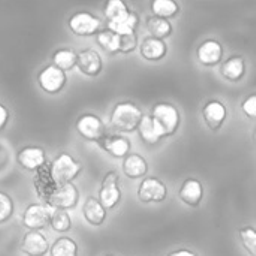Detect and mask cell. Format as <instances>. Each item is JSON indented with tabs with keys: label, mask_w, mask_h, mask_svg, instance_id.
Returning a JSON list of instances; mask_svg holds the SVG:
<instances>
[{
	"label": "cell",
	"mask_w": 256,
	"mask_h": 256,
	"mask_svg": "<svg viewBox=\"0 0 256 256\" xmlns=\"http://www.w3.org/2000/svg\"><path fill=\"white\" fill-rule=\"evenodd\" d=\"M98 44L108 54H118L120 51V36L108 28L98 33Z\"/></svg>",
	"instance_id": "28"
},
{
	"label": "cell",
	"mask_w": 256,
	"mask_h": 256,
	"mask_svg": "<svg viewBox=\"0 0 256 256\" xmlns=\"http://www.w3.org/2000/svg\"><path fill=\"white\" fill-rule=\"evenodd\" d=\"M51 256H78V244L69 237H60L56 240L52 248H50Z\"/></svg>",
	"instance_id": "27"
},
{
	"label": "cell",
	"mask_w": 256,
	"mask_h": 256,
	"mask_svg": "<svg viewBox=\"0 0 256 256\" xmlns=\"http://www.w3.org/2000/svg\"><path fill=\"white\" fill-rule=\"evenodd\" d=\"M240 240L243 248L252 256H256V232L252 226H246L240 230Z\"/></svg>",
	"instance_id": "32"
},
{
	"label": "cell",
	"mask_w": 256,
	"mask_h": 256,
	"mask_svg": "<svg viewBox=\"0 0 256 256\" xmlns=\"http://www.w3.org/2000/svg\"><path fill=\"white\" fill-rule=\"evenodd\" d=\"M52 66L63 72L72 70L76 66V52L72 48H60L52 54Z\"/></svg>",
	"instance_id": "24"
},
{
	"label": "cell",
	"mask_w": 256,
	"mask_h": 256,
	"mask_svg": "<svg viewBox=\"0 0 256 256\" xmlns=\"http://www.w3.org/2000/svg\"><path fill=\"white\" fill-rule=\"evenodd\" d=\"M106 256H114V255H106Z\"/></svg>",
	"instance_id": "37"
},
{
	"label": "cell",
	"mask_w": 256,
	"mask_h": 256,
	"mask_svg": "<svg viewBox=\"0 0 256 256\" xmlns=\"http://www.w3.org/2000/svg\"><path fill=\"white\" fill-rule=\"evenodd\" d=\"M80 201V190L75 184L68 183L63 186H57V189L50 196V206L54 210H70Z\"/></svg>",
	"instance_id": "9"
},
{
	"label": "cell",
	"mask_w": 256,
	"mask_h": 256,
	"mask_svg": "<svg viewBox=\"0 0 256 256\" xmlns=\"http://www.w3.org/2000/svg\"><path fill=\"white\" fill-rule=\"evenodd\" d=\"M51 218V208L40 206V204H32L26 208L22 214V224L28 231H42L50 225Z\"/></svg>",
	"instance_id": "10"
},
{
	"label": "cell",
	"mask_w": 256,
	"mask_h": 256,
	"mask_svg": "<svg viewBox=\"0 0 256 256\" xmlns=\"http://www.w3.org/2000/svg\"><path fill=\"white\" fill-rule=\"evenodd\" d=\"M202 117L212 132H219L228 117V110L220 100H210L202 108Z\"/></svg>",
	"instance_id": "11"
},
{
	"label": "cell",
	"mask_w": 256,
	"mask_h": 256,
	"mask_svg": "<svg viewBox=\"0 0 256 256\" xmlns=\"http://www.w3.org/2000/svg\"><path fill=\"white\" fill-rule=\"evenodd\" d=\"M104 12H105V16H106L110 21H114V20H117V18L126 15V14L129 12V8H128V4H126L124 2H122V0H110V2L105 4Z\"/></svg>",
	"instance_id": "30"
},
{
	"label": "cell",
	"mask_w": 256,
	"mask_h": 256,
	"mask_svg": "<svg viewBox=\"0 0 256 256\" xmlns=\"http://www.w3.org/2000/svg\"><path fill=\"white\" fill-rule=\"evenodd\" d=\"M76 132L87 141L99 142L106 136V128L104 122L94 114H84L76 120Z\"/></svg>",
	"instance_id": "5"
},
{
	"label": "cell",
	"mask_w": 256,
	"mask_h": 256,
	"mask_svg": "<svg viewBox=\"0 0 256 256\" xmlns=\"http://www.w3.org/2000/svg\"><path fill=\"white\" fill-rule=\"evenodd\" d=\"M21 250L27 256H45L50 252L48 238L40 231H28L22 237Z\"/></svg>",
	"instance_id": "13"
},
{
	"label": "cell",
	"mask_w": 256,
	"mask_h": 256,
	"mask_svg": "<svg viewBox=\"0 0 256 256\" xmlns=\"http://www.w3.org/2000/svg\"><path fill=\"white\" fill-rule=\"evenodd\" d=\"M220 74L225 80L231 82H238L246 75V62L240 56L230 57L220 68Z\"/></svg>",
	"instance_id": "21"
},
{
	"label": "cell",
	"mask_w": 256,
	"mask_h": 256,
	"mask_svg": "<svg viewBox=\"0 0 256 256\" xmlns=\"http://www.w3.org/2000/svg\"><path fill=\"white\" fill-rule=\"evenodd\" d=\"M147 30L150 32L152 38H156V39H166L172 34L174 28H172V24L168 21V20H164V18H158V16H150L147 20Z\"/></svg>",
	"instance_id": "23"
},
{
	"label": "cell",
	"mask_w": 256,
	"mask_h": 256,
	"mask_svg": "<svg viewBox=\"0 0 256 256\" xmlns=\"http://www.w3.org/2000/svg\"><path fill=\"white\" fill-rule=\"evenodd\" d=\"M14 212H15L14 200L8 194L0 192V225L6 224L14 216Z\"/></svg>",
	"instance_id": "31"
},
{
	"label": "cell",
	"mask_w": 256,
	"mask_h": 256,
	"mask_svg": "<svg viewBox=\"0 0 256 256\" xmlns=\"http://www.w3.org/2000/svg\"><path fill=\"white\" fill-rule=\"evenodd\" d=\"M166 195H168L166 184L156 177H147L146 180L141 182L138 188V200L144 204L162 202L165 201Z\"/></svg>",
	"instance_id": "8"
},
{
	"label": "cell",
	"mask_w": 256,
	"mask_h": 256,
	"mask_svg": "<svg viewBox=\"0 0 256 256\" xmlns=\"http://www.w3.org/2000/svg\"><path fill=\"white\" fill-rule=\"evenodd\" d=\"M178 196L180 200L189 206V207H200L202 200H204V186L200 180L196 178H188L182 188H180V192H178Z\"/></svg>",
	"instance_id": "14"
},
{
	"label": "cell",
	"mask_w": 256,
	"mask_h": 256,
	"mask_svg": "<svg viewBox=\"0 0 256 256\" xmlns=\"http://www.w3.org/2000/svg\"><path fill=\"white\" fill-rule=\"evenodd\" d=\"M123 195L122 190L118 188V174L116 171H111L105 176L100 190H99V202L105 210H112L116 208L120 201H122Z\"/></svg>",
	"instance_id": "4"
},
{
	"label": "cell",
	"mask_w": 256,
	"mask_h": 256,
	"mask_svg": "<svg viewBox=\"0 0 256 256\" xmlns=\"http://www.w3.org/2000/svg\"><path fill=\"white\" fill-rule=\"evenodd\" d=\"M82 213H84L86 220L93 226H100L106 220V210L93 196L86 200V204L82 207Z\"/></svg>",
	"instance_id": "22"
},
{
	"label": "cell",
	"mask_w": 256,
	"mask_h": 256,
	"mask_svg": "<svg viewBox=\"0 0 256 256\" xmlns=\"http://www.w3.org/2000/svg\"><path fill=\"white\" fill-rule=\"evenodd\" d=\"M196 54H198V60L201 64L212 68V66H216L222 62L224 46L220 42H218L214 39H208L198 48Z\"/></svg>",
	"instance_id": "16"
},
{
	"label": "cell",
	"mask_w": 256,
	"mask_h": 256,
	"mask_svg": "<svg viewBox=\"0 0 256 256\" xmlns=\"http://www.w3.org/2000/svg\"><path fill=\"white\" fill-rule=\"evenodd\" d=\"M76 66L87 76H98L102 72V58L94 50H82L76 54Z\"/></svg>",
	"instance_id": "15"
},
{
	"label": "cell",
	"mask_w": 256,
	"mask_h": 256,
	"mask_svg": "<svg viewBox=\"0 0 256 256\" xmlns=\"http://www.w3.org/2000/svg\"><path fill=\"white\" fill-rule=\"evenodd\" d=\"M152 10L154 14L153 16L170 20V18H174L178 15L180 4L174 0H154L152 3Z\"/></svg>",
	"instance_id": "25"
},
{
	"label": "cell",
	"mask_w": 256,
	"mask_h": 256,
	"mask_svg": "<svg viewBox=\"0 0 256 256\" xmlns=\"http://www.w3.org/2000/svg\"><path fill=\"white\" fill-rule=\"evenodd\" d=\"M138 46V36L135 34H126L120 36V51L122 54H130L136 50Z\"/></svg>",
	"instance_id": "33"
},
{
	"label": "cell",
	"mask_w": 256,
	"mask_h": 256,
	"mask_svg": "<svg viewBox=\"0 0 256 256\" xmlns=\"http://www.w3.org/2000/svg\"><path fill=\"white\" fill-rule=\"evenodd\" d=\"M144 114L141 108L134 102H120L114 106L111 112V126L120 134L135 132L142 120Z\"/></svg>",
	"instance_id": "2"
},
{
	"label": "cell",
	"mask_w": 256,
	"mask_h": 256,
	"mask_svg": "<svg viewBox=\"0 0 256 256\" xmlns=\"http://www.w3.org/2000/svg\"><path fill=\"white\" fill-rule=\"evenodd\" d=\"M136 130L140 132L141 140H142L146 144H148V146L158 144V142L162 140L160 135H159V132H158V129L154 128L153 120L150 118V116H147V117L144 116V117H142V120H141V123H140V126H138Z\"/></svg>",
	"instance_id": "26"
},
{
	"label": "cell",
	"mask_w": 256,
	"mask_h": 256,
	"mask_svg": "<svg viewBox=\"0 0 256 256\" xmlns=\"http://www.w3.org/2000/svg\"><path fill=\"white\" fill-rule=\"evenodd\" d=\"M38 82H39V87L48 93V94H57L60 93L66 84H68V75L66 72L60 70L58 68L50 64L46 68H44L38 76Z\"/></svg>",
	"instance_id": "7"
},
{
	"label": "cell",
	"mask_w": 256,
	"mask_h": 256,
	"mask_svg": "<svg viewBox=\"0 0 256 256\" xmlns=\"http://www.w3.org/2000/svg\"><path fill=\"white\" fill-rule=\"evenodd\" d=\"M138 26H140L138 14L129 10L126 15H123V16L114 20V21H110L108 30L114 32L118 36H126V34H135L136 30H138Z\"/></svg>",
	"instance_id": "18"
},
{
	"label": "cell",
	"mask_w": 256,
	"mask_h": 256,
	"mask_svg": "<svg viewBox=\"0 0 256 256\" xmlns=\"http://www.w3.org/2000/svg\"><path fill=\"white\" fill-rule=\"evenodd\" d=\"M81 171L82 165L76 159H74L69 153H60L52 162L51 176L57 186H63L72 183V180H75Z\"/></svg>",
	"instance_id": "3"
},
{
	"label": "cell",
	"mask_w": 256,
	"mask_h": 256,
	"mask_svg": "<svg viewBox=\"0 0 256 256\" xmlns=\"http://www.w3.org/2000/svg\"><path fill=\"white\" fill-rule=\"evenodd\" d=\"M110 156L116 159L126 158L130 152V141L124 135H106L98 142Z\"/></svg>",
	"instance_id": "17"
},
{
	"label": "cell",
	"mask_w": 256,
	"mask_h": 256,
	"mask_svg": "<svg viewBox=\"0 0 256 256\" xmlns=\"http://www.w3.org/2000/svg\"><path fill=\"white\" fill-rule=\"evenodd\" d=\"M168 256H198L195 252L192 250H188V249H180V250H176L172 254H170Z\"/></svg>",
	"instance_id": "36"
},
{
	"label": "cell",
	"mask_w": 256,
	"mask_h": 256,
	"mask_svg": "<svg viewBox=\"0 0 256 256\" xmlns=\"http://www.w3.org/2000/svg\"><path fill=\"white\" fill-rule=\"evenodd\" d=\"M16 160L21 168H24L27 171H38L39 168H42L45 165L46 153L40 147L30 146V147H24L18 152Z\"/></svg>",
	"instance_id": "12"
},
{
	"label": "cell",
	"mask_w": 256,
	"mask_h": 256,
	"mask_svg": "<svg viewBox=\"0 0 256 256\" xmlns=\"http://www.w3.org/2000/svg\"><path fill=\"white\" fill-rule=\"evenodd\" d=\"M150 118L153 120V124L158 129L160 138H170L176 135L182 124L180 111L172 104L166 102L156 104L152 110Z\"/></svg>",
	"instance_id": "1"
},
{
	"label": "cell",
	"mask_w": 256,
	"mask_h": 256,
	"mask_svg": "<svg viewBox=\"0 0 256 256\" xmlns=\"http://www.w3.org/2000/svg\"><path fill=\"white\" fill-rule=\"evenodd\" d=\"M100 26H102L100 18H98L96 15L86 12V10L76 12L69 18L70 32L75 33L76 36H82V38L98 34L100 30Z\"/></svg>",
	"instance_id": "6"
},
{
	"label": "cell",
	"mask_w": 256,
	"mask_h": 256,
	"mask_svg": "<svg viewBox=\"0 0 256 256\" xmlns=\"http://www.w3.org/2000/svg\"><path fill=\"white\" fill-rule=\"evenodd\" d=\"M140 52L148 62H159L166 56L168 46L164 40L148 36L142 40V44L140 46Z\"/></svg>",
	"instance_id": "19"
},
{
	"label": "cell",
	"mask_w": 256,
	"mask_h": 256,
	"mask_svg": "<svg viewBox=\"0 0 256 256\" xmlns=\"http://www.w3.org/2000/svg\"><path fill=\"white\" fill-rule=\"evenodd\" d=\"M50 225L56 232L64 234L68 231H70L72 228V220L70 216L68 214V212L63 210H52L51 212V218H50Z\"/></svg>",
	"instance_id": "29"
},
{
	"label": "cell",
	"mask_w": 256,
	"mask_h": 256,
	"mask_svg": "<svg viewBox=\"0 0 256 256\" xmlns=\"http://www.w3.org/2000/svg\"><path fill=\"white\" fill-rule=\"evenodd\" d=\"M243 108V112L250 118V120H255L256 118V96L255 94H250L242 105Z\"/></svg>",
	"instance_id": "34"
},
{
	"label": "cell",
	"mask_w": 256,
	"mask_h": 256,
	"mask_svg": "<svg viewBox=\"0 0 256 256\" xmlns=\"http://www.w3.org/2000/svg\"><path fill=\"white\" fill-rule=\"evenodd\" d=\"M8 122H9V111L3 104H0V130L6 128Z\"/></svg>",
	"instance_id": "35"
},
{
	"label": "cell",
	"mask_w": 256,
	"mask_h": 256,
	"mask_svg": "<svg viewBox=\"0 0 256 256\" xmlns=\"http://www.w3.org/2000/svg\"><path fill=\"white\" fill-rule=\"evenodd\" d=\"M123 171H124V176L132 180L142 178L148 172V164L141 154L132 153V154H128L123 160Z\"/></svg>",
	"instance_id": "20"
}]
</instances>
